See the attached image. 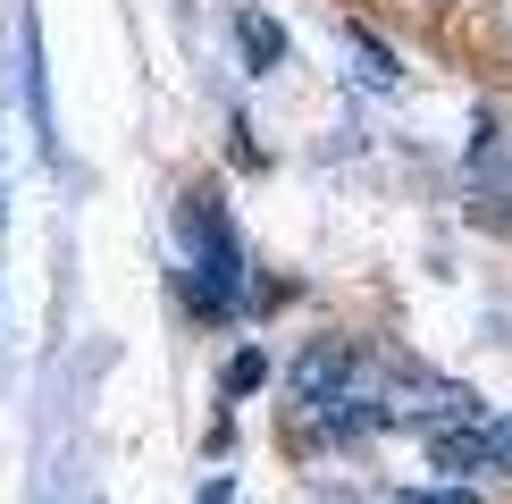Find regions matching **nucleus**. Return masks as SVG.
<instances>
[{"mask_svg": "<svg viewBox=\"0 0 512 504\" xmlns=\"http://www.w3.org/2000/svg\"><path fill=\"white\" fill-rule=\"evenodd\" d=\"M236 51H244L252 76H277L286 68V26H277L269 9H236Z\"/></svg>", "mask_w": 512, "mask_h": 504, "instance_id": "obj_4", "label": "nucleus"}, {"mask_svg": "<svg viewBox=\"0 0 512 504\" xmlns=\"http://www.w3.org/2000/svg\"><path fill=\"white\" fill-rule=\"evenodd\" d=\"M26 101H34L42 143H59V135H51V76H42V26H34V17H26Z\"/></svg>", "mask_w": 512, "mask_h": 504, "instance_id": "obj_7", "label": "nucleus"}, {"mask_svg": "<svg viewBox=\"0 0 512 504\" xmlns=\"http://www.w3.org/2000/svg\"><path fill=\"white\" fill-rule=\"evenodd\" d=\"M185 294H194V311L202 320H227L236 311V294H244V244H236V227H227V202H219V185H194L185 194Z\"/></svg>", "mask_w": 512, "mask_h": 504, "instance_id": "obj_1", "label": "nucleus"}, {"mask_svg": "<svg viewBox=\"0 0 512 504\" xmlns=\"http://www.w3.org/2000/svg\"><path fill=\"white\" fill-rule=\"evenodd\" d=\"M420 446H429V471H437V479H471V488H512V412L454 420V429L420 437Z\"/></svg>", "mask_w": 512, "mask_h": 504, "instance_id": "obj_2", "label": "nucleus"}, {"mask_svg": "<svg viewBox=\"0 0 512 504\" xmlns=\"http://www.w3.org/2000/svg\"><path fill=\"white\" fill-rule=\"evenodd\" d=\"M370 504H487V488H471V479H429V488H378Z\"/></svg>", "mask_w": 512, "mask_h": 504, "instance_id": "obj_6", "label": "nucleus"}, {"mask_svg": "<svg viewBox=\"0 0 512 504\" xmlns=\"http://www.w3.org/2000/svg\"><path fill=\"white\" fill-rule=\"evenodd\" d=\"M429 9H454V0H429Z\"/></svg>", "mask_w": 512, "mask_h": 504, "instance_id": "obj_11", "label": "nucleus"}, {"mask_svg": "<svg viewBox=\"0 0 512 504\" xmlns=\"http://www.w3.org/2000/svg\"><path fill=\"white\" fill-rule=\"evenodd\" d=\"M202 504H236V488H227V479H210V488H202Z\"/></svg>", "mask_w": 512, "mask_h": 504, "instance_id": "obj_9", "label": "nucleus"}, {"mask_svg": "<svg viewBox=\"0 0 512 504\" xmlns=\"http://www.w3.org/2000/svg\"><path fill=\"white\" fill-rule=\"evenodd\" d=\"M261 387H269V353H261V345H244L236 362H227L219 395H227V404H244V395H261Z\"/></svg>", "mask_w": 512, "mask_h": 504, "instance_id": "obj_8", "label": "nucleus"}, {"mask_svg": "<svg viewBox=\"0 0 512 504\" xmlns=\"http://www.w3.org/2000/svg\"><path fill=\"white\" fill-rule=\"evenodd\" d=\"M353 362H361V345H353V336H311V345L294 353V378H286V420L319 412V404H328V395L353 378Z\"/></svg>", "mask_w": 512, "mask_h": 504, "instance_id": "obj_3", "label": "nucleus"}, {"mask_svg": "<svg viewBox=\"0 0 512 504\" xmlns=\"http://www.w3.org/2000/svg\"><path fill=\"white\" fill-rule=\"evenodd\" d=\"M345 42H353V59H361V84H370V93H395V84H403V59H395L387 42L370 34V26H361V17H345Z\"/></svg>", "mask_w": 512, "mask_h": 504, "instance_id": "obj_5", "label": "nucleus"}, {"mask_svg": "<svg viewBox=\"0 0 512 504\" xmlns=\"http://www.w3.org/2000/svg\"><path fill=\"white\" fill-rule=\"evenodd\" d=\"M504 59H512V9H504Z\"/></svg>", "mask_w": 512, "mask_h": 504, "instance_id": "obj_10", "label": "nucleus"}]
</instances>
